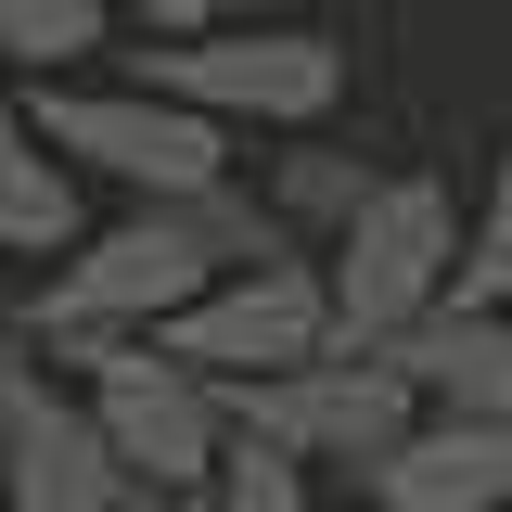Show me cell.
Instances as JSON below:
<instances>
[{"label": "cell", "mask_w": 512, "mask_h": 512, "mask_svg": "<svg viewBox=\"0 0 512 512\" xmlns=\"http://www.w3.org/2000/svg\"><path fill=\"white\" fill-rule=\"evenodd\" d=\"M141 500H154V487L103 448L77 372H52V359L13 333V346H0V512H141Z\"/></svg>", "instance_id": "7"}, {"label": "cell", "mask_w": 512, "mask_h": 512, "mask_svg": "<svg viewBox=\"0 0 512 512\" xmlns=\"http://www.w3.org/2000/svg\"><path fill=\"white\" fill-rule=\"evenodd\" d=\"M77 231H90L77 167L39 141V116H26V77L0 64V256H13V269H52Z\"/></svg>", "instance_id": "11"}, {"label": "cell", "mask_w": 512, "mask_h": 512, "mask_svg": "<svg viewBox=\"0 0 512 512\" xmlns=\"http://www.w3.org/2000/svg\"><path fill=\"white\" fill-rule=\"evenodd\" d=\"M218 410L244 423V436H282L308 474H372L384 448L423 423V384L397 372L384 346H320V359H282V372H231L218 384Z\"/></svg>", "instance_id": "4"}, {"label": "cell", "mask_w": 512, "mask_h": 512, "mask_svg": "<svg viewBox=\"0 0 512 512\" xmlns=\"http://www.w3.org/2000/svg\"><path fill=\"white\" fill-rule=\"evenodd\" d=\"M141 512H205V487H167V500H141Z\"/></svg>", "instance_id": "17"}, {"label": "cell", "mask_w": 512, "mask_h": 512, "mask_svg": "<svg viewBox=\"0 0 512 512\" xmlns=\"http://www.w3.org/2000/svg\"><path fill=\"white\" fill-rule=\"evenodd\" d=\"M205 13H218V0H116V39H180Z\"/></svg>", "instance_id": "16"}, {"label": "cell", "mask_w": 512, "mask_h": 512, "mask_svg": "<svg viewBox=\"0 0 512 512\" xmlns=\"http://www.w3.org/2000/svg\"><path fill=\"white\" fill-rule=\"evenodd\" d=\"M39 359H52V372H77V397H90L103 448H116L154 500L218 474L231 410H218V372H192L180 346H154V333H77V346H39Z\"/></svg>", "instance_id": "2"}, {"label": "cell", "mask_w": 512, "mask_h": 512, "mask_svg": "<svg viewBox=\"0 0 512 512\" xmlns=\"http://www.w3.org/2000/svg\"><path fill=\"white\" fill-rule=\"evenodd\" d=\"M26 116L52 141L77 180H116V192H192L231 167V116H205L180 90H154V77H90V64H64V77H26Z\"/></svg>", "instance_id": "1"}, {"label": "cell", "mask_w": 512, "mask_h": 512, "mask_svg": "<svg viewBox=\"0 0 512 512\" xmlns=\"http://www.w3.org/2000/svg\"><path fill=\"white\" fill-rule=\"evenodd\" d=\"M154 346H180L192 372H282V359H320L333 346V282L320 256H256V269H218L192 308L154 320Z\"/></svg>", "instance_id": "8"}, {"label": "cell", "mask_w": 512, "mask_h": 512, "mask_svg": "<svg viewBox=\"0 0 512 512\" xmlns=\"http://www.w3.org/2000/svg\"><path fill=\"white\" fill-rule=\"evenodd\" d=\"M346 512H384V500H372V487H359V500H346Z\"/></svg>", "instance_id": "19"}, {"label": "cell", "mask_w": 512, "mask_h": 512, "mask_svg": "<svg viewBox=\"0 0 512 512\" xmlns=\"http://www.w3.org/2000/svg\"><path fill=\"white\" fill-rule=\"evenodd\" d=\"M0 308H13V256H0Z\"/></svg>", "instance_id": "18"}, {"label": "cell", "mask_w": 512, "mask_h": 512, "mask_svg": "<svg viewBox=\"0 0 512 512\" xmlns=\"http://www.w3.org/2000/svg\"><path fill=\"white\" fill-rule=\"evenodd\" d=\"M116 64L231 128H333V103H346V39H320V26H218L205 13L180 39H116Z\"/></svg>", "instance_id": "3"}, {"label": "cell", "mask_w": 512, "mask_h": 512, "mask_svg": "<svg viewBox=\"0 0 512 512\" xmlns=\"http://www.w3.org/2000/svg\"><path fill=\"white\" fill-rule=\"evenodd\" d=\"M320 282H333V333L346 346H384L397 320H423L461 282V205H448V180H423V167L372 180V205L320 244Z\"/></svg>", "instance_id": "6"}, {"label": "cell", "mask_w": 512, "mask_h": 512, "mask_svg": "<svg viewBox=\"0 0 512 512\" xmlns=\"http://www.w3.org/2000/svg\"><path fill=\"white\" fill-rule=\"evenodd\" d=\"M218 282V256L192 244L167 205H141V218H116V231H77V244L39 269V295L13 308V333L26 346H77V333H154L167 308H192Z\"/></svg>", "instance_id": "5"}, {"label": "cell", "mask_w": 512, "mask_h": 512, "mask_svg": "<svg viewBox=\"0 0 512 512\" xmlns=\"http://www.w3.org/2000/svg\"><path fill=\"white\" fill-rule=\"evenodd\" d=\"M372 154H346V141H320V128H295V154H269V205L295 218V244H333L359 205H372Z\"/></svg>", "instance_id": "12"}, {"label": "cell", "mask_w": 512, "mask_h": 512, "mask_svg": "<svg viewBox=\"0 0 512 512\" xmlns=\"http://www.w3.org/2000/svg\"><path fill=\"white\" fill-rule=\"evenodd\" d=\"M384 359L423 384V410H487V423H512V308H487V295H436L423 320L384 333Z\"/></svg>", "instance_id": "10"}, {"label": "cell", "mask_w": 512, "mask_h": 512, "mask_svg": "<svg viewBox=\"0 0 512 512\" xmlns=\"http://www.w3.org/2000/svg\"><path fill=\"white\" fill-rule=\"evenodd\" d=\"M116 52V0H0V64L13 77H64V64Z\"/></svg>", "instance_id": "13"}, {"label": "cell", "mask_w": 512, "mask_h": 512, "mask_svg": "<svg viewBox=\"0 0 512 512\" xmlns=\"http://www.w3.org/2000/svg\"><path fill=\"white\" fill-rule=\"evenodd\" d=\"M205 512H320V500H308V461L282 436H244V423H231L218 474H205Z\"/></svg>", "instance_id": "14"}, {"label": "cell", "mask_w": 512, "mask_h": 512, "mask_svg": "<svg viewBox=\"0 0 512 512\" xmlns=\"http://www.w3.org/2000/svg\"><path fill=\"white\" fill-rule=\"evenodd\" d=\"M448 295L512 308V141H500V167H487V205H474V231H461V282H448Z\"/></svg>", "instance_id": "15"}, {"label": "cell", "mask_w": 512, "mask_h": 512, "mask_svg": "<svg viewBox=\"0 0 512 512\" xmlns=\"http://www.w3.org/2000/svg\"><path fill=\"white\" fill-rule=\"evenodd\" d=\"M359 487L384 512H512V423H487V410H423Z\"/></svg>", "instance_id": "9"}]
</instances>
